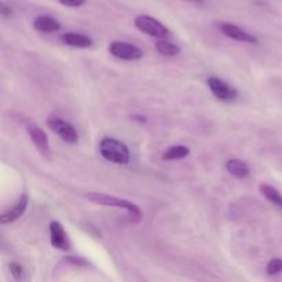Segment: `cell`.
<instances>
[{
  "label": "cell",
  "instance_id": "6da1fadb",
  "mask_svg": "<svg viewBox=\"0 0 282 282\" xmlns=\"http://www.w3.org/2000/svg\"><path fill=\"white\" fill-rule=\"evenodd\" d=\"M85 198L90 200L91 203H95V204L126 209V211L131 215V222H132V223H139L142 220L141 208L136 204H134V203L128 201V200L114 197V196L105 194V193H87Z\"/></svg>",
  "mask_w": 282,
  "mask_h": 282
},
{
  "label": "cell",
  "instance_id": "7a4b0ae2",
  "mask_svg": "<svg viewBox=\"0 0 282 282\" xmlns=\"http://www.w3.org/2000/svg\"><path fill=\"white\" fill-rule=\"evenodd\" d=\"M99 153L106 161L113 164H128L131 160V153L127 145L109 136L102 138L99 142Z\"/></svg>",
  "mask_w": 282,
  "mask_h": 282
},
{
  "label": "cell",
  "instance_id": "3957f363",
  "mask_svg": "<svg viewBox=\"0 0 282 282\" xmlns=\"http://www.w3.org/2000/svg\"><path fill=\"white\" fill-rule=\"evenodd\" d=\"M134 24L135 26L139 29L141 32L152 36V37H155V39H165L169 35L168 28L162 22L155 20L154 17H150V15H138L135 18Z\"/></svg>",
  "mask_w": 282,
  "mask_h": 282
},
{
  "label": "cell",
  "instance_id": "277c9868",
  "mask_svg": "<svg viewBox=\"0 0 282 282\" xmlns=\"http://www.w3.org/2000/svg\"><path fill=\"white\" fill-rule=\"evenodd\" d=\"M47 126L52 132L61 136V139L66 143H72V145L77 143L78 134L76 128L73 127L71 123L62 120L61 117H56V116H50L47 119Z\"/></svg>",
  "mask_w": 282,
  "mask_h": 282
},
{
  "label": "cell",
  "instance_id": "5b68a950",
  "mask_svg": "<svg viewBox=\"0 0 282 282\" xmlns=\"http://www.w3.org/2000/svg\"><path fill=\"white\" fill-rule=\"evenodd\" d=\"M206 84L209 87L212 94L215 95V98L222 101V102H231L238 97V91L234 87L227 84L222 78L211 76V77L206 78Z\"/></svg>",
  "mask_w": 282,
  "mask_h": 282
},
{
  "label": "cell",
  "instance_id": "8992f818",
  "mask_svg": "<svg viewBox=\"0 0 282 282\" xmlns=\"http://www.w3.org/2000/svg\"><path fill=\"white\" fill-rule=\"evenodd\" d=\"M109 52L121 61H136L143 56V51L138 46L126 42H112Z\"/></svg>",
  "mask_w": 282,
  "mask_h": 282
},
{
  "label": "cell",
  "instance_id": "52a82bcc",
  "mask_svg": "<svg viewBox=\"0 0 282 282\" xmlns=\"http://www.w3.org/2000/svg\"><path fill=\"white\" fill-rule=\"evenodd\" d=\"M218 28L226 37L237 40V42L251 43V44H256L259 42L256 36L248 33L247 30H244L238 25L231 24V22H218Z\"/></svg>",
  "mask_w": 282,
  "mask_h": 282
},
{
  "label": "cell",
  "instance_id": "ba28073f",
  "mask_svg": "<svg viewBox=\"0 0 282 282\" xmlns=\"http://www.w3.org/2000/svg\"><path fill=\"white\" fill-rule=\"evenodd\" d=\"M25 128H26V132H28L29 138L35 143L37 150H39L44 157H49L50 143L46 132H44L36 123H32V121H28V123L25 124Z\"/></svg>",
  "mask_w": 282,
  "mask_h": 282
},
{
  "label": "cell",
  "instance_id": "9c48e42d",
  "mask_svg": "<svg viewBox=\"0 0 282 282\" xmlns=\"http://www.w3.org/2000/svg\"><path fill=\"white\" fill-rule=\"evenodd\" d=\"M50 241H51V245L59 251H69L71 244L68 240V235L65 233L64 226L61 225L59 222L52 220L50 223Z\"/></svg>",
  "mask_w": 282,
  "mask_h": 282
},
{
  "label": "cell",
  "instance_id": "30bf717a",
  "mask_svg": "<svg viewBox=\"0 0 282 282\" xmlns=\"http://www.w3.org/2000/svg\"><path fill=\"white\" fill-rule=\"evenodd\" d=\"M29 204V197L28 194H21L20 198L17 200V203L14 204V206H11L8 211H6L1 216H0V223L1 225H7V223H11V222H15L17 219H20L25 213L26 208H28Z\"/></svg>",
  "mask_w": 282,
  "mask_h": 282
},
{
  "label": "cell",
  "instance_id": "8fae6325",
  "mask_svg": "<svg viewBox=\"0 0 282 282\" xmlns=\"http://www.w3.org/2000/svg\"><path fill=\"white\" fill-rule=\"evenodd\" d=\"M33 28L37 32H43V33H54V32H58L59 29L62 28V25L54 17L39 15V17H36L35 21H33Z\"/></svg>",
  "mask_w": 282,
  "mask_h": 282
},
{
  "label": "cell",
  "instance_id": "7c38bea8",
  "mask_svg": "<svg viewBox=\"0 0 282 282\" xmlns=\"http://www.w3.org/2000/svg\"><path fill=\"white\" fill-rule=\"evenodd\" d=\"M61 40L65 44H68L71 47H76V49H88L94 44L90 36H85L83 33H76V32L64 33L61 36Z\"/></svg>",
  "mask_w": 282,
  "mask_h": 282
},
{
  "label": "cell",
  "instance_id": "4fadbf2b",
  "mask_svg": "<svg viewBox=\"0 0 282 282\" xmlns=\"http://www.w3.org/2000/svg\"><path fill=\"white\" fill-rule=\"evenodd\" d=\"M226 171L229 174H231L235 178H247L251 174V168L247 162L238 160V158H231L229 161H226Z\"/></svg>",
  "mask_w": 282,
  "mask_h": 282
},
{
  "label": "cell",
  "instance_id": "5bb4252c",
  "mask_svg": "<svg viewBox=\"0 0 282 282\" xmlns=\"http://www.w3.org/2000/svg\"><path fill=\"white\" fill-rule=\"evenodd\" d=\"M190 154V149L187 146H183V145H174L168 148L164 154H162V158L165 161H174V160H183L187 155Z\"/></svg>",
  "mask_w": 282,
  "mask_h": 282
},
{
  "label": "cell",
  "instance_id": "9a60e30c",
  "mask_svg": "<svg viewBox=\"0 0 282 282\" xmlns=\"http://www.w3.org/2000/svg\"><path fill=\"white\" fill-rule=\"evenodd\" d=\"M259 190H260L263 197L266 198V200H268L271 204H274L275 206H278V208H281L282 209V194L277 190L275 187H273V186H270V184L267 183H261Z\"/></svg>",
  "mask_w": 282,
  "mask_h": 282
},
{
  "label": "cell",
  "instance_id": "2e32d148",
  "mask_svg": "<svg viewBox=\"0 0 282 282\" xmlns=\"http://www.w3.org/2000/svg\"><path fill=\"white\" fill-rule=\"evenodd\" d=\"M155 49L164 56H177L180 54V47L167 39H158L155 42Z\"/></svg>",
  "mask_w": 282,
  "mask_h": 282
},
{
  "label": "cell",
  "instance_id": "e0dca14e",
  "mask_svg": "<svg viewBox=\"0 0 282 282\" xmlns=\"http://www.w3.org/2000/svg\"><path fill=\"white\" fill-rule=\"evenodd\" d=\"M266 271H267L268 275H275L282 273V259H280V257L271 259V260L268 261Z\"/></svg>",
  "mask_w": 282,
  "mask_h": 282
},
{
  "label": "cell",
  "instance_id": "ac0fdd59",
  "mask_svg": "<svg viewBox=\"0 0 282 282\" xmlns=\"http://www.w3.org/2000/svg\"><path fill=\"white\" fill-rule=\"evenodd\" d=\"M8 268H10V273L13 275V278H15V280H21L22 274H24V267H22L20 263L11 261V263L8 264Z\"/></svg>",
  "mask_w": 282,
  "mask_h": 282
},
{
  "label": "cell",
  "instance_id": "d6986e66",
  "mask_svg": "<svg viewBox=\"0 0 282 282\" xmlns=\"http://www.w3.org/2000/svg\"><path fill=\"white\" fill-rule=\"evenodd\" d=\"M62 6H66V7H80L85 3V0H58Z\"/></svg>",
  "mask_w": 282,
  "mask_h": 282
},
{
  "label": "cell",
  "instance_id": "ffe728a7",
  "mask_svg": "<svg viewBox=\"0 0 282 282\" xmlns=\"http://www.w3.org/2000/svg\"><path fill=\"white\" fill-rule=\"evenodd\" d=\"M65 261H66V263H71L73 266H88V263H87L84 259L76 257V256H68V257H65Z\"/></svg>",
  "mask_w": 282,
  "mask_h": 282
},
{
  "label": "cell",
  "instance_id": "44dd1931",
  "mask_svg": "<svg viewBox=\"0 0 282 282\" xmlns=\"http://www.w3.org/2000/svg\"><path fill=\"white\" fill-rule=\"evenodd\" d=\"M0 14H1V17L3 18H10L11 15H13V10H11V7H8L6 3H0Z\"/></svg>",
  "mask_w": 282,
  "mask_h": 282
},
{
  "label": "cell",
  "instance_id": "7402d4cb",
  "mask_svg": "<svg viewBox=\"0 0 282 282\" xmlns=\"http://www.w3.org/2000/svg\"><path fill=\"white\" fill-rule=\"evenodd\" d=\"M193 3H196V4H204V0H190Z\"/></svg>",
  "mask_w": 282,
  "mask_h": 282
}]
</instances>
